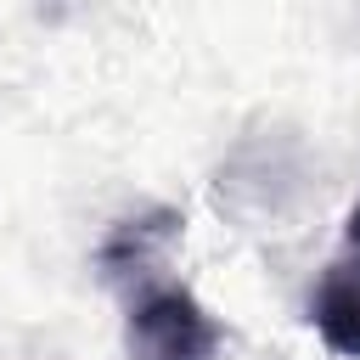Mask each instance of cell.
Masks as SVG:
<instances>
[{
    "instance_id": "obj_1",
    "label": "cell",
    "mask_w": 360,
    "mask_h": 360,
    "mask_svg": "<svg viewBox=\"0 0 360 360\" xmlns=\"http://www.w3.org/2000/svg\"><path fill=\"white\" fill-rule=\"evenodd\" d=\"M129 360H219V321L174 281H146L124 315Z\"/></svg>"
},
{
    "instance_id": "obj_2",
    "label": "cell",
    "mask_w": 360,
    "mask_h": 360,
    "mask_svg": "<svg viewBox=\"0 0 360 360\" xmlns=\"http://www.w3.org/2000/svg\"><path fill=\"white\" fill-rule=\"evenodd\" d=\"M180 225H186V219H180V208H169V202H152V208L118 219V225L101 236V248H96V270H101L107 281H135V287H146L152 270H158V259L174 248Z\"/></svg>"
},
{
    "instance_id": "obj_3",
    "label": "cell",
    "mask_w": 360,
    "mask_h": 360,
    "mask_svg": "<svg viewBox=\"0 0 360 360\" xmlns=\"http://www.w3.org/2000/svg\"><path fill=\"white\" fill-rule=\"evenodd\" d=\"M309 321L321 332V343L343 360H360V259H332L315 298H309Z\"/></svg>"
},
{
    "instance_id": "obj_4",
    "label": "cell",
    "mask_w": 360,
    "mask_h": 360,
    "mask_svg": "<svg viewBox=\"0 0 360 360\" xmlns=\"http://www.w3.org/2000/svg\"><path fill=\"white\" fill-rule=\"evenodd\" d=\"M343 253H349V259H360V202L349 208V225H343Z\"/></svg>"
}]
</instances>
